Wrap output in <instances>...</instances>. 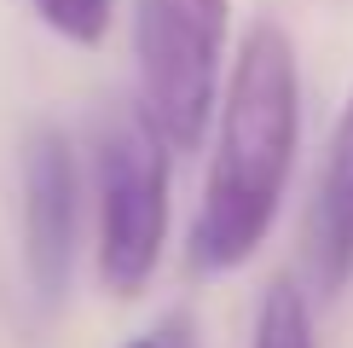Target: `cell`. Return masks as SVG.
Segmentation results:
<instances>
[{
  "mask_svg": "<svg viewBox=\"0 0 353 348\" xmlns=\"http://www.w3.org/2000/svg\"><path fill=\"white\" fill-rule=\"evenodd\" d=\"M35 6V18L52 29L58 41H70V47H99L110 29V12L116 0H29Z\"/></svg>",
  "mask_w": 353,
  "mask_h": 348,
  "instance_id": "7",
  "label": "cell"
},
{
  "mask_svg": "<svg viewBox=\"0 0 353 348\" xmlns=\"http://www.w3.org/2000/svg\"><path fill=\"white\" fill-rule=\"evenodd\" d=\"M307 267L313 284L336 296L353 279V99L342 105L325 145V168L313 186V209H307Z\"/></svg>",
  "mask_w": 353,
  "mask_h": 348,
  "instance_id": "5",
  "label": "cell"
},
{
  "mask_svg": "<svg viewBox=\"0 0 353 348\" xmlns=\"http://www.w3.org/2000/svg\"><path fill=\"white\" fill-rule=\"evenodd\" d=\"M81 232V168L58 128H29L23 139V267L41 302L70 290Z\"/></svg>",
  "mask_w": 353,
  "mask_h": 348,
  "instance_id": "4",
  "label": "cell"
},
{
  "mask_svg": "<svg viewBox=\"0 0 353 348\" xmlns=\"http://www.w3.org/2000/svg\"><path fill=\"white\" fill-rule=\"evenodd\" d=\"M301 145V70L296 47L278 23H255L232 58L226 93L214 110V157H209V186L203 209L191 221V273L243 267L267 244L278 221L290 168Z\"/></svg>",
  "mask_w": 353,
  "mask_h": 348,
  "instance_id": "1",
  "label": "cell"
},
{
  "mask_svg": "<svg viewBox=\"0 0 353 348\" xmlns=\"http://www.w3.org/2000/svg\"><path fill=\"white\" fill-rule=\"evenodd\" d=\"M232 0H134V105L174 151H197L220 110Z\"/></svg>",
  "mask_w": 353,
  "mask_h": 348,
  "instance_id": "3",
  "label": "cell"
},
{
  "mask_svg": "<svg viewBox=\"0 0 353 348\" xmlns=\"http://www.w3.org/2000/svg\"><path fill=\"white\" fill-rule=\"evenodd\" d=\"M168 151L139 105H116L99 122L93 192H99V279L110 296H139L157 279L168 244Z\"/></svg>",
  "mask_w": 353,
  "mask_h": 348,
  "instance_id": "2",
  "label": "cell"
},
{
  "mask_svg": "<svg viewBox=\"0 0 353 348\" xmlns=\"http://www.w3.org/2000/svg\"><path fill=\"white\" fill-rule=\"evenodd\" d=\"M249 348H319L313 337V313H307V296L296 290V279H272L267 296L255 308V342Z\"/></svg>",
  "mask_w": 353,
  "mask_h": 348,
  "instance_id": "6",
  "label": "cell"
},
{
  "mask_svg": "<svg viewBox=\"0 0 353 348\" xmlns=\"http://www.w3.org/2000/svg\"><path fill=\"white\" fill-rule=\"evenodd\" d=\"M128 348H191V342H185V331H180V325H168L163 337H139V342H128Z\"/></svg>",
  "mask_w": 353,
  "mask_h": 348,
  "instance_id": "8",
  "label": "cell"
}]
</instances>
